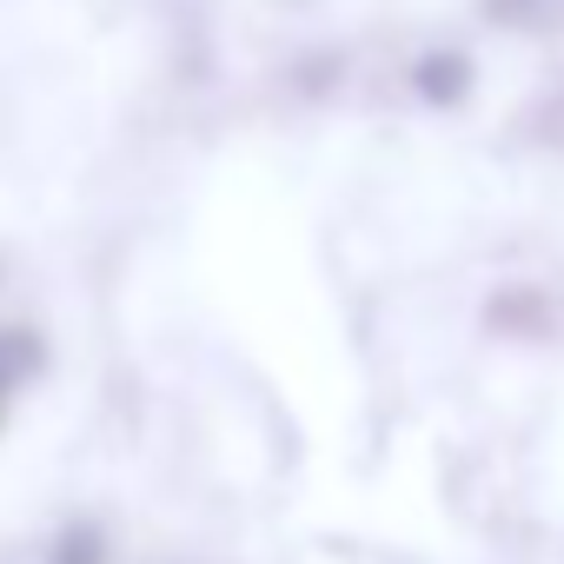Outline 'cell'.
I'll return each mask as SVG.
<instances>
[{"label":"cell","instance_id":"cell-3","mask_svg":"<svg viewBox=\"0 0 564 564\" xmlns=\"http://www.w3.org/2000/svg\"><path fill=\"white\" fill-rule=\"evenodd\" d=\"M14 399H21V392H14L8 379H0V432H8V419H14Z\"/></svg>","mask_w":564,"mask_h":564},{"label":"cell","instance_id":"cell-2","mask_svg":"<svg viewBox=\"0 0 564 564\" xmlns=\"http://www.w3.org/2000/svg\"><path fill=\"white\" fill-rule=\"evenodd\" d=\"M41 564H113V531L94 518V511H74L47 531L41 544Z\"/></svg>","mask_w":564,"mask_h":564},{"label":"cell","instance_id":"cell-1","mask_svg":"<svg viewBox=\"0 0 564 564\" xmlns=\"http://www.w3.org/2000/svg\"><path fill=\"white\" fill-rule=\"evenodd\" d=\"M54 372V339H47V326H34V319H0V379H8L14 392H28V386H41Z\"/></svg>","mask_w":564,"mask_h":564}]
</instances>
